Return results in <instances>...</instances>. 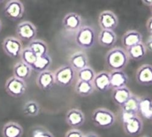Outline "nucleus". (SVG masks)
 <instances>
[{
    "instance_id": "obj_1",
    "label": "nucleus",
    "mask_w": 152,
    "mask_h": 137,
    "mask_svg": "<svg viewBox=\"0 0 152 137\" xmlns=\"http://www.w3.org/2000/svg\"><path fill=\"white\" fill-rule=\"evenodd\" d=\"M130 58L126 50L122 47H113L105 55V63L111 71H124Z\"/></svg>"
},
{
    "instance_id": "obj_2",
    "label": "nucleus",
    "mask_w": 152,
    "mask_h": 137,
    "mask_svg": "<svg viewBox=\"0 0 152 137\" xmlns=\"http://www.w3.org/2000/svg\"><path fill=\"white\" fill-rule=\"evenodd\" d=\"M94 125L102 129H108L113 126L116 120V115L113 112L105 107L96 108L91 116Z\"/></svg>"
},
{
    "instance_id": "obj_3",
    "label": "nucleus",
    "mask_w": 152,
    "mask_h": 137,
    "mask_svg": "<svg viewBox=\"0 0 152 137\" xmlns=\"http://www.w3.org/2000/svg\"><path fill=\"white\" fill-rule=\"evenodd\" d=\"M121 121L124 131L130 136L140 135L142 131L143 121L139 115L121 113Z\"/></svg>"
},
{
    "instance_id": "obj_4",
    "label": "nucleus",
    "mask_w": 152,
    "mask_h": 137,
    "mask_svg": "<svg viewBox=\"0 0 152 137\" xmlns=\"http://www.w3.org/2000/svg\"><path fill=\"white\" fill-rule=\"evenodd\" d=\"M96 31L90 26H82L76 31L75 41L77 46L84 49H90L96 43Z\"/></svg>"
},
{
    "instance_id": "obj_5",
    "label": "nucleus",
    "mask_w": 152,
    "mask_h": 137,
    "mask_svg": "<svg viewBox=\"0 0 152 137\" xmlns=\"http://www.w3.org/2000/svg\"><path fill=\"white\" fill-rule=\"evenodd\" d=\"M55 84L61 87H68L72 84L77 72L69 65H63L54 72Z\"/></svg>"
},
{
    "instance_id": "obj_6",
    "label": "nucleus",
    "mask_w": 152,
    "mask_h": 137,
    "mask_svg": "<svg viewBox=\"0 0 152 137\" xmlns=\"http://www.w3.org/2000/svg\"><path fill=\"white\" fill-rule=\"evenodd\" d=\"M26 81L20 80L14 76L8 78L5 84V90L10 96L13 98H20L27 90Z\"/></svg>"
},
{
    "instance_id": "obj_7",
    "label": "nucleus",
    "mask_w": 152,
    "mask_h": 137,
    "mask_svg": "<svg viewBox=\"0 0 152 137\" xmlns=\"http://www.w3.org/2000/svg\"><path fill=\"white\" fill-rule=\"evenodd\" d=\"M2 46L5 55L14 59L20 57V54L23 49L21 40L14 36H8L4 39Z\"/></svg>"
},
{
    "instance_id": "obj_8",
    "label": "nucleus",
    "mask_w": 152,
    "mask_h": 137,
    "mask_svg": "<svg viewBox=\"0 0 152 137\" xmlns=\"http://www.w3.org/2000/svg\"><path fill=\"white\" fill-rule=\"evenodd\" d=\"M37 34L36 26L29 21H23L16 27V34L21 41L28 42L34 40Z\"/></svg>"
},
{
    "instance_id": "obj_9",
    "label": "nucleus",
    "mask_w": 152,
    "mask_h": 137,
    "mask_svg": "<svg viewBox=\"0 0 152 137\" xmlns=\"http://www.w3.org/2000/svg\"><path fill=\"white\" fill-rule=\"evenodd\" d=\"M3 11L5 17L12 21H17L24 15L25 7L19 0H11L6 2Z\"/></svg>"
},
{
    "instance_id": "obj_10",
    "label": "nucleus",
    "mask_w": 152,
    "mask_h": 137,
    "mask_svg": "<svg viewBox=\"0 0 152 137\" xmlns=\"http://www.w3.org/2000/svg\"><path fill=\"white\" fill-rule=\"evenodd\" d=\"M99 25L102 30L113 31L119 25V19L115 13L106 10L99 14Z\"/></svg>"
},
{
    "instance_id": "obj_11",
    "label": "nucleus",
    "mask_w": 152,
    "mask_h": 137,
    "mask_svg": "<svg viewBox=\"0 0 152 137\" xmlns=\"http://www.w3.org/2000/svg\"><path fill=\"white\" fill-rule=\"evenodd\" d=\"M83 19L81 15L75 12H70L64 16L62 25L68 31H78L82 27Z\"/></svg>"
},
{
    "instance_id": "obj_12",
    "label": "nucleus",
    "mask_w": 152,
    "mask_h": 137,
    "mask_svg": "<svg viewBox=\"0 0 152 137\" xmlns=\"http://www.w3.org/2000/svg\"><path fill=\"white\" fill-rule=\"evenodd\" d=\"M66 122L72 129H78L85 122V116L79 109L72 108L66 114Z\"/></svg>"
},
{
    "instance_id": "obj_13",
    "label": "nucleus",
    "mask_w": 152,
    "mask_h": 137,
    "mask_svg": "<svg viewBox=\"0 0 152 137\" xmlns=\"http://www.w3.org/2000/svg\"><path fill=\"white\" fill-rule=\"evenodd\" d=\"M136 80L142 86L152 85V65L142 64L136 72Z\"/></svg>"
},
{
    "instance_id": "obj_14",
    "label": "nucleus",
    "mask_w": 152,
    "mask_h": 137,
    "mask_svg": "<svg viewBox=\"0 0 152 137\" xmlns=\"http://www.w3.org/2000/svg\"><path fill=\"white\" fill-rule=\"evenodd\" d=\"M93 84L96 91L102 93L108 91L111 88L110 72L107 71H101L96 73Z\"/></svg>"
},
{
    "instance_id": "obj_15",
    "label": "nucleus",
    "mask_w": 152,
    "mask_h": 137,
    "mask_svg": "<svg viewBox=\"0 0 152 137\" xmlns=\"http://www.w3.org/2000/svg\"><path fill=\"white\" fill-rule=\"evenodd\" d=\"M36 84L37 87L43 91L50 90L55 84L54 72L47 70L38 74L36 78Z\"/></svg>"
},
{
    "instance_id": "obj_16",
    "label": "nucleus",
    "mask_w": 152,
    "mask_h": 137,
    "mask_svg": "<svg viewBox=\"0 0 152 137\" xmlns=\"http://www.w3.org/2000/svg\"><path fill=\"white\" fill-rule=\"evenodd\" d=\"M122 43L125 49H128L139 43H142V35L136 30H128L122 37Z\"/></svg>"
},
{
    "instance_id": "obj_17",
    "label": "nucleus",
    "mask_w": 152,
    "mask_h": 137,
    "mask_svg": "<svg viewBox=\"0 0 152 137\" xmlns=\"http://www.w3.org/2000/svg\"><path fill=\"white\" fill-rule=\"evenodd\" d=\"M69 66L78 72L89 66V60L84 52H76L69 58Z\"/></svg>"
},
{
    "instance_id": "obj_18",
    "label": "nucleus",
    "mask_w": 152,
    "mask_h": 137,
    "mask_svg": "<svg viewBox=\"0 0 152 137\" xmlns=\"http://www.w3.org/2000/svg\"><path fill=\"white\" fill-rule=\"evenodd\" d=\"M110 87L113 90L127 87L129 82V78L124 71H111L110 72Z\"/></svg>"
},
{
    "instance_id": "obj_19",
    "label": "nucleus",
    "mask_w": 152,
    "mask_h": 137,
    "mask_svg": "<svg viewBox=\"0 0 152 137\" xmlns=\"http://www.w3.org/2000/svg\"><path fill=\"white\" fill-rule=\"evenodd\" d=\"M99 45L104 48H113L117 42V36L114 31L101 30L98 36Z\"/></svg>"
},
{
    "instance_id": "obj_20",
    "label": "nucleus",
    "mask_w": 152,
    "mask_h": 137,
    "mask_svg": "<svg viewBox=\"0 0 152 137\" xmlns=\"http://www.w3.org/2000/svg\"><path fill=\"white\" fill-rule=\"evenodd\" d=\"M132 95L133 93H131L130 89L128 87H125L123 88L113 90L111 98L114 102V104L119 106V107H122L128 101Z\"/></svg>"
},
{
    "instance_id": "obj_21",
    "label": "nucleus",
    "mask_w": 152,
    "mask_h": 137,
    "mask_svg": "<svg viewBox=\"0 0 152 137\" xmlns=\"http://www.w3.org/2000/svg\"><path fill=\"white\" fill-rule=\"evenodd\" d=\"M23 133V127L15 122H7L2 129V137H22Z\"/></svg>"
},
{
    "instance_id": "obj_22",
    "label": "nucleus",
    "mask_w": 152,
    "mask_h": 137,
    "mask_svg": "<svg viewBox=\"0 0 152 137\" xmlns=\"http://www.w3.org/2000/svg\"><path fill=\"white\" fill-rule=\"evenodd\" d=\"M31 67L22 62L21 60L16 63L13 67V76L24 81L30 78L31 75Z\"/></svg>"
},
{
    "instance_id": "obj_23",
    "label": "nucleus",
    "mask_w": 152,
    "mask_h": 137,
    "mask_svg": "<svg viewBox=\"0 0 152 137\" xmlns=\"http://www.w3.org/2000/svg\"><path fill=\"white\" fill-rule=\"evenodd\" d=\"M52 63V58L48 54V55H43V56L37 57L35 62L31 67L32 70L35 71L38 73H40V72L49 70V67L51 66Z\"/></svg>"
},
{
    "instance_id": "obj_24",
    "label": "nucleus",
    "mask_w": 152,
    "mask_h": 137,
    "mask_svg": "<svg viewBox=\"0 0 152 137\" xmlns=\"http://www.w3.org/2000/svg\"><path fill=\"white\" fill-rule=\"evenodd\" d=\"M140 97L133 94L128 101L121 108V113L128 114L139 115V106H140Z\"/></svg>"
},
{
    "instance_id": "obj_25",
    "label": "nucleus",
    "mask_w": 152,
    "mask_h": 137,
    "mask_svg": "<svg viewBox=\"0 0 152 137\" xmlns=\"http://www.w3.org/2000/svg\"><path fill=\"white\" fill-rule=\"evenodd\" d=\"M128 53V57L130 59L135 61H139L142 60L145 57L147 54V49H146L145 43H141L136 46H132L128 49H125Z\"/></svg>"
},
{
    "instance_id": "obj_26",
    "label": "nucleus",
    "mask_w": 152,
    "mask_h": 137,
    "mask_svg": "<svg viewBox=\"0 0 152 137\" xmlns=\"http://www.w3.org/2000/svg\"><path fill=\"white\" fill-rule=\"evenodd\" d=\"M28 48L31 49L37 57L48 55L49 53V46L44 40L40 39H34L28 43Z\"/></svg>"
},
{
    "instance_id": "obj_27",
    "label": "nucleus",
    "mask_w": 152,
    "mask_h": 137,
    "mask_svg": "<svg viewBox=\"0 0 152 137\" xmlns=\"http://www.w3.org/2000/svg\"><path fill=\"white\" fill-rule=\"evenodd\" d=\"M139 113L142 115L145 119H152V99L148 96L140 97Z\"/></svg>"
},
{
    "instance_id": "obj_28",
    "label": "nucleus",
    "mask_w": 152,
    "mask_h": 137,
    "mask_svg": "<svg viewBox=\"0 0 152 137\" xmlns=\"http://www.w3.org/2000/svg\"><path fill=\"white\" fill-rule=\"evenodd\" d=\"M95 88L93 82H87L78 80L75 85V91L81 97H88L94 92Z\"/></svg>"
},
{
    "instance_id": "obj_29",
    "label": "nucleus",
    "mask_w": 152,
    "mask_h": 137,
    "mask_svg": "<svg viewBox=\"0 0 152 137\" xmlns=\"http://www.w3.org/2000/svg\"><path fill=\"white\" fill-rule=\"evenodd\" d=\"M23 112L26 116L35 117L40 114V106L36 101H27L23 107Z\"/></svg>"
},
{
    "instance_id": "obj_30",
    "label": "nucleus",
    "mask_w": 152,
    "mask_h": 137,
    "mask_svg": "<svg viewBox=\"0 0 152 137\" xmlns=\"http://www.w3.org/2000/svg\"><path fill=\"white\" fill-rule=\"evenodd\" d=\"M96 75V73L95 70L90 66L85 67L77 72V77H78V80L82 81H87V82H93Z\"/></svg>"
},
{
    "instance_id": "obj_31",
    "label": "nucleus",
    "mask_w": 152,
    "mask_h": 137,
    "mask_svg": "<svg viewBox=\"0 0 152 137\" xmlns=\"http://www.w3.org/2000/svg\"><path fill=\"white\" fill-rule=\"evenodd\" d=\"M37 56L28 47L23 48V51L20 54V59H21L22 62L25 63L30 66L33 65L34 63L37 60Z\"/></svg>"
},
{
    "instance_id": "obj_32",
    "label": "nucleus",
    "mask_w": 152,
    "mask_h": 137,
    "mask_svg": "<svg viewBox=\"0 0 152 137\" xmlns=\"http://www.w3.org/2000/svg\"><path fill=\"white\" fill-rule=\"evenodd\" d=\"M31 137H55V136L44 127L36 125L31 129Z\"/></svg>"
},
{
    "instance_id": "obj_33",
    "label": "nucleus",
    "mask_w": 152,
    "mask_h": 137,
    "mask_svg": "<svg viewBox=\"0 0 152 137\" xmlns=\"http://www.w3.org/2000/svg\"><path fill=\"white\" fill-rule=\"evenodd\" d=\"M85 134L79 129H70L66 133L65 137H84Z\"/></svg>"
},
{
    "instance_id": "obj_34",
    "label": "nucleus",
    "mask_w": 152,
    "mask_h": 137,
    "mask_svg": "<svg viewBox=\"0 0 152 137\" xmlns=\"http://www.w3.org/2000/svg\"><path fill=\"white\" fill-rule=\"evenodd\" d=\"M146 28L151 36H152V17H150L146 22Z\"/></svg>"
},
{
    "instance_id": "obj_35",
    "label": "nucleus",
    "mask_w": 152,
    "mask_h": 137,
    "mask_svg": "<svg viewBox=\"0 0 152 137\" xmlns=\"http://www.w3.org/2000/svg\"><path fill=\"white\" fill-rule=\"evenodd\" d=\"M145 45L146 49H147L148 51H149V52H152V36H151V37L148 39Z\"/></svg>"
},
{
    "instance_id": "obj_36",
    "label": "nucleus",
    "mask_w": 152,
    "mask_h": 137,
    "mask_svg": "<svg viewBox=\"0 0 152 137\" xmlns=\"http://www.w3.org/2000/svg\"><path fill=\"white\" fill-rule=\"evenodd\" d=\"M142 2L143 5H145V6H148V7L152 6V0H142Z\"/></svg>"
},
{
    "instance_id": "obj_37",
    "label": "nucleus",
    "mask_w": 152,
    "mask_h": 137,
    "mask_svg": "<svg viewBox=\"0 0 152 137\" xmlns=\"http://www.w3.org/2000/svg\"><path fill=\"white\" fill-rule=\"evenodd\" d=\"M84 137H100V136H99L98 134L95 133L93 132H89L87 133V134L84 135Z\"/></svg>"
},
{
    "instance_id": "obj_38",
    "label": "nucleus",
    "mask_w": 152,
    "mask_h": 137,
    "mask_svg": "<svg viewBox=\"0 0 152 137\" xmlns=\"http://www.w3.org/2000/svg\"><path fill=\"white\" fill-rule=\"evenodd\" d=\"M2 24L1 20H0V32H1V31H2Z\"/></svg>"
},
{
    "instance_id": "obj_39",
    "label": "nucleus",
    "mask_w": 152,
    "mask_h": 137,
    "mask_svg": "<svg viewBox=\"0 0 152 137\" xmlns=\"http://www.w3.org/2000/svg\"><path fill=\"white\" fill-rule=\"evenodd\" d=\"M150 11H151V14H152V6L150 7Z\"/></svg>"
},
{
    "instance_id": "obj_40",
    "label": "nucleus",
    "mask_w": 152,
    "mask_h": 137,
    "mask_svg": "<svg viewBox=\"0 0 152 137\" xmlns=\"http://www.w3.org/2000/svg\"><path fill=\"white\" fill-rule=\"evenodd\" d=\"M142 137H152V136H144Z\"/></svg>"
}]
</instances>
